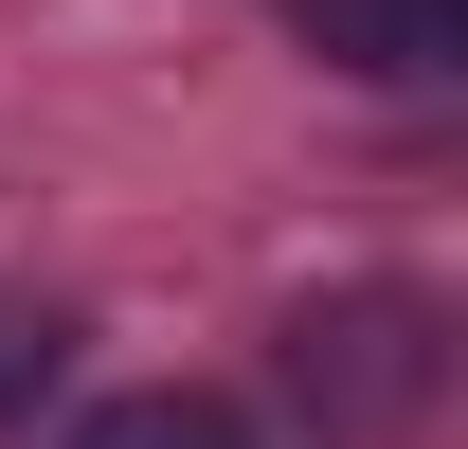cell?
<instances>
[{"label": "cell", "instance_id": "1", "mask_svg": "<svg viewBox=\"0 0 468 449\" xmlns=\"http://www.w3.org/2000/svg\"><path fill=\"white\" fill-rule=\"evenodd\" d=\"M432 395H451V306L432 287H324V306H289V413L324 449H397Z\"/></svg>", "mask_w": 468, "mask_h": 449}, {"label": "cell", "instance_id": "2", "mask_svg": "<svg viewBox=\"0 0 468 449\" xmlns=\"http://www.w3.org/2000/svg\"><path fill=\"white\" fill-rule=\"evenodd\" d=\"M306 55L360 72V90H432V72H468V0H289Z\"/></svg>", "mask_w": 468, "mask_h": 449}, {"label": "cell", "instance_id": "3", "mask_svg": "<svg viewBox=\"0 0 468 449\" xmlns=\"http://www.w3.org/2000/svg\"><path fill=\"white\" fill-rule=\"evenodd\" d=\"M72 449H252V413H234V395H198V378H163V395H109Z\"/></svg>", "mask_w": 468, "mask_h": 449}, {"label": "cell", "instance_id": "4", "mask_svg": "<svg viewBox=\"0 0 468 449\" xmlns=\"http://www.w3.org/2000/svg\"><path fill=\"white\" fill-rule=\"evenodd\" d=\"M55 378H72V324L37 306V287H0V432H18V413H37Z\"/></svg>", "mask_w": 468, "mask_h": 449}]
</instances>
